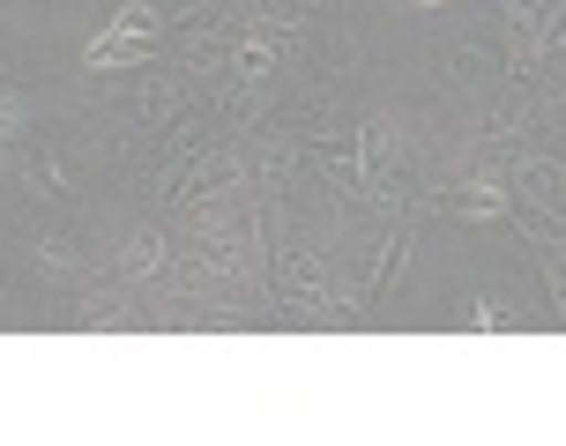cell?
I'll return each mask as SVG.
<instances>
[{"instance_id": "6da1fadb", "label": "cell", "mask_w": 566, "mask_h": 446, "mask_svg": "<svg viewBox=\"0 0 566 446\" xmlns=\"http://www.w3.org/2000/svg\"><path fill=\"white\" fill-rule=\"evenodd\" d=\"M157 53H165V15L135 0L83 45V67L90 75H135V67H157Z\"/></svg>"}, {"instance_id": "7a4b0ae2", "label": "cell", "mask_w": 566, "mask_h": 446, "mask_svg": "<svg viewBox=\"0 0 566 446\" xmlns=\"http://www.w3.org/2000/svg\"><path fill=\"white\" fill-rule=\"evenodd\" d=\"M276 290H283V306H291V312H313V320L343 312L336 283H328V268H321V253H306V246H283L276 253Z\"/></svg>"}, {"instance_id": "3957f363", "label": "cell", "mask_w": 566, "mask_h": 446, "mask_svg": "<svg viewBox=\"0 0 566 446\" xmlns=\"http://www.w3.org/2000/svg\"><path fill=\"white\" fill-rule=\"evenodd\" d=\"M224 67H231V83L261 89V83H269V75L283 67V45H276V38H269L261 23H247L239 38H231V60H224Z\"/></svg>"}, {"instance_id": "277c9868", "label": "cell", "mask_w": 566, "mask_h": 446, "mask_svg": "<svg viewBox=\"0 0 566 446\" xmlns=\"http://www.w3.org/2000/svg\"><path fill=\"white\" fill-rule=\"evenodd\" d=\"M396 141H402L396 112H373L366 135H358V157H366V194H380V187H388V171H396Z\"/></svg>"}, {"instance_id": "5b68a950", "label": "cell", "mask_w": 566, "mask_h": 446, "mask_svg": "<svg viewBox=\"0 0 566 446\" xmlns=\"http://www.w3.org/2000/svg\"><path fill=\"white\" fill-rule=\"evenodd\" d=\"M454 209H462L470 223H507L514 216V194L500 187V179H462V187H454Z\"/></svg>"}, {"instance_id": "8992f818", "label": "cell", "mask_w": 566, "mask_h": 446, "mask_svg": "<svg viewBox=\"0 0 566 446\" xmlns=\"http://www.w3.org/2000/svg\"><path fill=\"white\" fill-rule=\"evenodd\" d=\"M165 261H171L165 231H127V253H119V268H127V276L149 283V276H165Z\"/></svg>"}, {"instance_id": "52a82bcc", "label": "cell", "mask_w": 566, "mask_h": 446, "mask_svg": "<svg viewBox=\"0 0 566 446\" xmlns=\"http://www.w3.org/2000/svg\"><path fill=\"white\" fill-rule=\"evenodd\" d=\"M30 135V97L0 83V141H23Z\"/></svg>"}, {"instance_id": "ba28073f", "label": "cell", "mask_w": 566, "mask_h": 446, "mask_svg": "<svg viewBox=\"0 0 566 446\" xmlns=\"http://www.w3.org/2000/svg\"><path fill=\"white\" fill-rule=\"evenodd\" d=\"M127 320H135V306L113 298V290L105 298H83V328H127Z\"/></svg>"}, {"instance_id": "9c48e42d", "label": "cell", "mask_w": 566, "mask_h": 446, "mask_svg": "<svg viewBox=\"0 0 566 446\" xmlns=\"http://www.w3.org/2000/svg\"><path fill=\"white\" fill-rule=\"evenodd\" d=\"M462 328H478V334H507V328H514V312L500 306V298H478V306L462 312Z\"/></svg>"}, {"instance_id": "30bf717a", "label": "cell", "mask_w": 566, "mask_h": 446, "mask_svg": "<svg viewBox=\"0 0 566 446\" xmlns=\"http://www.w3.org/2000/svg\"><path fill=\"white\" fill-rule=\"evenodd\" d=\"M38 268H45V276H75V268H83V261H75V246H67V238H38Z\"/></svg>"}, {"instance_id": "8fae6325", "label": "cell", "mask_w": 566, "mask_h": 446, "mask_svg": "<svg viewBox=\"0 0 566 446\" xmlns=\"http://www.w3.org/2000/svg\"><path fill=\"white\" fill-rule=\"evenodd\" d=\"M544 276H552V306H559V328H566V246L544 253Z\"/></svg>"}, {"instance_id": "7c38bea8", "label": "cell", "mask_w": 566, "mask_h": 446, "mask_svg": "<svg viewBox=\"0 0 566 446\" xmlns=\"http://www.w3.org/2000/svg\"><path fill=\"white\" fill-rule=\"evenodd\" d=\"M410 8H418V15H424V8H448V0H410Z\"/></svg>"}]
</instances>
